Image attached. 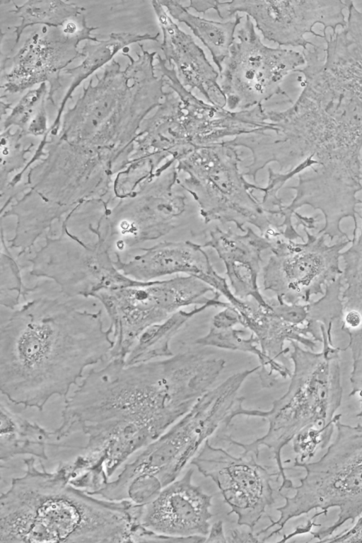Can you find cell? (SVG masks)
Segmentation results:
<instances>
[{
    "label": "cell",
    "mask_w": 362,
    "mask_h": 543,
    "mask_svg": "<svg viewBox=\"0 0 362 543\" xmlns=\"http://www.w3.org/2000/svg\"><path fill=\"white\" fill-rule=\"evenodd\" d=\"M225 366L222 358L192 351L134 364L111 358L90 370L65 398L54 439L78 431L86 435L76 460L93 480L107 483L133 453L187 413Z\"/></svg>",
    "instance_id": "1"
},
{
    "label": "cell",
    "mask_w": 362,
    "mask_h": 543,
    "mask_svg": "<svg viewBox=\"0 0 362 543\" xmlns=\"http://www.w3.org/2000/svg\"><path fill=\"white\" fill-rule=\"evenodd\" d=\"M112 334L100 310H80L50 298L27 301L1 325V394L40 411L52 397L66 398L85 368L110 354Z\"/></svg>",
    "instance_id": "2"
},
{
    "label": "cell",
    "mask_w": 362,
    "mask_h": 543,
    "mask_svg": "<svg viewBox=\"0 0 362 543\" xmlns=\"http://www.w3.org/2000/svg\"><path fill=\"white\" fill-rule=\"evenodd\" d=\"M0 498V543L134 542L138 505L97 498L69 483L62 463L47 471L33 456Z\"/></svg>",
    "instance_id": "3"
},
{
    "label": "cell",
    "mask_w": 362,
    "mask_h": 543,
    "mask_svg": "<svg viewBox=\"0 0 362 543\" xmlns=\"http://www.w3.org/2000/svg\"><path fill=\"white\" fill-rule=\"evenodd\" d=\"M259 366L236 373L209 390L190 410L144 448L117 477L95 492L105 499L144 505L180 475L201 447L221 426L240 416L245 398L238 393Z\"/></svg>",
    "instance_id": "4"
},
{
    "label": "cell",
    "mask_w": 362,
    "mask_h": 543,
    "mask_svg": "<svg viewBox=\"0 0 362 543\" xmlns=\"http://www.w3.org/2000/svg\"><path fill=\"white\" fill-rule=\"evenodd\" d=\"M322 349L319 352L305 349L296 341H290L288 353L293 370L286 393L272 403L268 411L243 408V416L261 417L269 424L262 437L250 443H243L226 436L225 440L258 457L261 446L270 449L281 477L279 489H291L293 482L285 473L281 452L300 431L309 428L334 430L341 419L336 414L339 408L341 385L339 347L333 344L332 327L320 325Z\"/></svg>",
    "instance_id": "5"
},
{
    "label": "cell",
    "mask_w": 362,
    "mask_h": 543,
    "mask_svg": "<svg viewBox=\"0 0 362 543\" xmlns=\"http://www.w3.org/2000/svg\"><path fill=\"white\" fill-rule=\"evenodd\" d=\"M335 429L334 440L319 460L294 461V466L303 468L305 474L298 486L291 488L295 490L293 496L282 495L285 503L276 508L279 518L275 521L270 518L271 524L259 535L277 527L267 536L269 538L293 518L312 510H319V516L327 515L329 509L338 508L337 518L331 525L310 532L322 542L344 524L348 521L353 524L362 515V424H345L339 419Z\"/></svg>",
    "instance_id": "6"
},
{
    "label": "cell",
    "mask_w": 362,
    "mask_h": 543,
    "mask_svg": "<svg viewBox=\"0 0 362 543\" xmlns=\"http://www.w3.org/2000/svg\"><path fill=\"white\" fill-rule=\"evenodd\" d=\"M240 163L236 148L223 141L195 148L177 160L176 168L186 175L180 186L197 204L205 223H232L242 232L250 224L271 240L280 238L279 213L253 194L264 187L247 182Z\"/></svg>",
    "instance_id": "7"
},
{
    "label": "cell",
    "mask_w": 362,
    "mask_h": 543,
    "mask_svg": "<svg viewBox=\"0 0 362 543\" xmlns=\"http://www.w3.org/2000/svg\"><path fill=\"white\" fill-rule=\"evenodd\" d=\"M157 67L171 90L157 110L145 121V131L153 143L176 161L197 147L271 129L262 104L230 111L197 98L180 81L175 68L156 56Z\"/></svg>",
    "instance_id": "8"
},
{
    "label": "cell",
    "mask_w": 362,
    "mask_h": 543,
    "mask_svg": "<svg viewBox=\"0 0 362 543\" xmlns=\"http://www.w3.org/2000/svg\"><path fill=\"white\" fill-rule=\"evenodd\" d=\"M216 291L190 276H177L165 281H140L100 291L92 298L103 306L112 328L113 346L110 358L125 361L139 337L183 307L201 305L214 298Z\"/></svg>",
    "instance_id": "9"
},
{
    "label": "cell",
    "mask_w": 362,
    "mask_h": 543,
    "mask_svg": "<svg viewBox=\"0 0 362 543\" xmlns=\"http://www.w3.org/2000/svg\"><path fill=\"white\" fill-rule=\"evenodd\" d=\"M305 64L303 54L263 44L246 16L220 72L219 86L230 111L248 110L276 95L291 99L281 88L284 78Z\"/></svg>",
    "instance_id": "10"
},
{
    "label": "cell",
    "mask_w": 362,
    "mask_h": 543,
    "mask_svg": "<svg viewBox=\"0 0 362 543\" xmlns=\"http://www.w3.org/2000/svg\"><path fill=\"white\" fill-rule=\"evenodd\" d=\"M344 9H347V1L233 0L218 1L215 11L223 20L245 13L264 39L279 46L301 47L304 50L313 45L305 39L306 34L324 39L328 28L335 34L337 27H346Z\"/></svg>",
    "instance_id": "11"
},
{
    "label": "cell",
    "mask_w": 362,
    "mask_h": 543,
    "mask_svg": "<svg viewBox=\"0 0 362 543\" xmlns=\"http://www.w3.org/2000/svg\"><path fill=\"white\" fill-rule=\"evenodd\" d=\"M251 453L235 457L206 440L190 461L205 477L211 479L239 525L253 530L266 509L274 503L272 477Z\"/></svg>",
    "instance_id": "12"
},
{
    "label": "cell",
    "mask_w": 362,
    "mask_h": 543,
    "mask_svg": "<svg viewBox=\"0 0 362 543\" xmlns=\"http://www.w3.org/2000/svg\"><path fill=\"white\" fill-rule=\"evenodd\" d=\"M97 28L86 25L71 35L62 28L42 26L31 34L15 55L4 59L11 62V69L1 74L2 94L18 93L48 83V101L54 105V94L62 87L61 72L76 59L84 57L78 49L81 41H100L91 35Z\"/></svg>",
    "instance_id": "13"
},
{
    "label": "cell",
    "mask_w": 362,
    "mask_h": 543,
    "mask_svg": "<svg viewBox=\"0 0 362 543\" xmlns=\"http://www.w3.org/2000/svg\"><path fill=\"white\" fill-rule=\"evenodd\" d=\"M193 470L162 489L150 502L139 505V526L170 537H206L212 518V497L192 481Z\"/></svg>",
    "instance_id": "14"
},
{
    "label": "cell",
    "mask_w": 362,
    "mask_h": 543,
    "mask_svg": "<svg viewBox=\"0 0 362 543\" xmlns=\"http://www.w3.org/2000/svg\"><path fill=\"white\" fill-rule=\"evenodd\" d=\"M272 252L263 268L264 291L288 304H306L323 293L322 286L337 272L334 257L321 252L273 241Z\"/></svg>",
    "instance_id": "15"
},
{
    "label": "cell",
    "mask_w": 362,
    "mask_h": 543,
    "mask_svg": "<svg viewBox=\"0 0 362 543\" xmlns=\"http://www.w3.org/2000/svg\"><path fill=\"white\" fill-rule=\"evenodd\" d=\"M203 246L192 241L165 242L148 250L122 269L141 281L174 274H184L197 278L223 295L235 308L241 305L225 278L213 267Z\"/></svg>",
    "instance_id": "16"
},
{
    "label": "cell",
    "mask_w": 362,
    "mask_h": 543,
    "mask_svg": "<svg viewBox=\"0 0 362 543\" xmlns=\"http://www.w3.org/2000/svg\"><path fill=\"white\" fill-rule=\"evenodd\" d=\"M151 5L163 34L160 49L184 86L197 90L206 100L225 107L226 100L218 82V73L193 37L173 21L159 1Z\"/></svg>",
    "instance_id": "17"
},
{
    "label": "cell",
    "mask_w": 362,
    "mask_h": 543,
    "mask_svg": "<svg viewBox=\"0 0 362 543\" xmlns=\"http://www.w3.org/2000/svg\"><path fill=\"white\" fill-rule=\"evenodd\" d=\"M209 237L203 247L214 249L223 261L233 295L240 300H252L266 305L267 299L259 291L258 276L262 253L272 249L273 241L250 226L241 234L216 226L209 231Z\"/></svg>",
    "instance_id": "18"
},
{
    "label": "cell",
    "mask_w": 362,
    "mask_h": 543,
    "mask_svg": "<svg viewBox=\"0 0 362 543\" xmlns=\"http://www.w3.org/2000/svg\"><path fill=\"white\" fill-rule=\"evenodd\" d=\"M267 301L266 305H260L245 300L236 308L241 316L240 325L255 334L264 354L274 360L286 356L290 350L285 347L287 341H296L315 351L317 342L322 341L320 325L296 324L284 315L276 298Z\"/></svg>",
    "instance_id": "19"
},
{
    "label": "cell",
    "mask_w": 362,
    "mask_h": 543,
    "mask_svg": "<svg viewBox=\"0 0 362 543\" xmlns=\"http://www.w3.org/2000/svg\"><path fill=\"white\" fill-rule=\"evenodd\" d=\"M347 287L341 291L342 315L341 328L349 337V343L342 351L349 349L352 358L350 375L349 396H356L359 400V411L362 417V261L349 264L346 274Z\"/></svg>",
    "instance_id": "20"
},
{
    "label": "cell",
    "mask_w": 362,
    "mask_h": 543,
    "mask_svg": "<svg viewBox=\"0 0 362 543\" xmlns=\"http://www.w3.org/2000/svg\"><path fill=\"white\" fill-rule=\"evenodd\" d=\"M0 420L1 462L21 455L47 460V445L54 440V431L14 413L3 402L0 405Z\"/></svg>",
    "instance_id": "21"
},
{
    "label": "cell",
    "mask_w": 362,
    "mask_h": 543,
    "mask_svg": "<svg viewBox=\"0 0 362 543\" xmlns=\"http://www.w3.org/2000/svg\"><path fill=\"white\" fill-rule=\"evenodd\" d=\"M220 296L221 294L216 291L209 303L196 306L190 310L180 309L165 320L148 328L135 343L125 363L134 364L173 356L170 341L188 320L209 308H224L230 305L228 302L221 301Z\"/></svg>",
    "instance_id": "22"
},
{
    "label": "cell",
    "mask_w": 362,
    "mask_h": 543,
    "mask_svg": "<svg viewBox=\"0 0 362 543\" xmlns=\"http://www.w3.org/2000/svg\"><path fill=\"white\" fill-rule=\"evenodd\" d=\"M160 34L153 35L148 33L143 35L130 33H112L107 40H100L95 44L87 42L82 47L84 54L83 62L77 66L65 69L64 72L72 77V82L66 91L59 110L57 117L50 128L52 133H55L59 128L62 113L68 100L71 97L75 89L89 76L110 62L113 57L120 50L129 45L145 40L158 42Z\"/></svg>",
    "instance_id": "23"
},
{
    "label": "cell",
    "mask_w": 362,
    "mask_h": 543,
    "mask_svg": "<svg viewBox=\"0 0 362 543\" xmlns=\"http://www.w3.org/2000/svg\"><path fill=\"white\" fill-rule=\"evenodd\" d=\"M168 15L190 28L209 50L215 64L221 72L223 64L229 55L230 49L235 42V32L240 24L243 16L238 13L235 19L218 22L197 16L177 1H159Z\"/></svg>",
    "instance_id": "24"
},
{
    "label": "cell",
    "mask_w": 362,
    "mask_h": 543,
    "mask_svg": "<svg viewBox=\"0 0 362 543\" xmlns=\"http://www.w3.org/2000/svg\"><path fill=\"white\" fill-rule=\"evenodd\" d=\"M246 333V331L234 327L219 329L212 326L205 335L197 338L194 343L200 346L238 351L255 356L260 363L257 373L264 387H272L279 377L286 378L291 376V372L288 368L264 354L254 334L245 337Z\"/></svg>",
    "instance_id": "25"
},
{
    "label": "cell",
    "mask_w": 362,
    "mask_h": 543,
    "mask_svg": "<svg viewBox=\"0 0 362 543\" xmlns=\"http://www.w3.org/2000/svg\"><path fill=\"white\" fill-rule=\"evenodd\" d=\"M13 4L14 9L11 12L21 18L20 25L15 27L16 43L28 27L42 25L62 28L71 21L83 18L86 11L81 6L64 1H28L21 6Z\"/></svg>",
    "instance_id": "26"
},
{
    "label": "cell",
    "mask_w": 362,
    "mask_h": 543,
    "mask_svg": "<svg viewBox=\"0 0 362 543\" xmlns=\"http://www.w3.org/2000/svg\"><path fill=\"white\" fill-rule=\"evenodd\" d=\"M48 94L46 83L28 90L17 105L11 108V112L3 124L5 130L10 126L16 125L22 132L35 136L45 133L47 131L46 101H48Z\"/></svg>",
    "instance_id": "27"
},
{
    "label": "cell",
    "mask_w": 362,
    "mask_h": 543,
    "mask_svg": "<svg viewBox=\"0 0 362 543\" xmlns=\"http://www.w3.org/2000/svg\"><path fill=\"white\" fill-rule=\"evenodd\" d=\"M334 431L309 428L298 433L292 440L293 450L297 455L295 460L309 462L319 450L329 445Z\"/></svg>",
    "instance_id": "28"
},
{
    "label": "cell",
    "mask_w": 362,
    "mask_h": 543,
    "mask_svg": "<svg viewBox=\"0 0 362 543\" xmlns=\"http://www.w3.org/2000/svg\"><path fill=\"white\" fill-rule=\"evenodd\" d=\"M353 524L349 529L333 534L322 542H362V515Z\"/></svg>",
    "instance_id": "29"
},
{
    "label": "cell",
    "mask_w": 362,
    "mask_h": 543,
    "mask_svg": "<svg viewBox=\"0 0 362 543\" xmlns=\"http://www.w3.org/2000/svg\"><path fill=\"white\" fill-rule=\"evenodd\" d=\"M241 324V316L238 310L231 304L223 308L212 319V326L216 328L233 327Z\"/></svg>",
    "instance_id": "30"
},
{
    "label": "cell",
    "mask_w": 362,
    "mask_h": 543,
    "mask_svg": "<svg viewBox=\"0 0 362 543\" xmlns=\"http://www.w3.org/2000/svg\"><path fill=\"white\" fill-rule=\"evenodd\" d=\"M205 542H228L227 537L223 531V522H215L206 537Z\"/></svg>",
    "instance_id": "31"
},
{
    "label": "cell",
    "mask_w": 362,
    "mask_h": 543,
    "mask_svg": "<svg viewBox=\"0 0 362 543\" xmlns=\"http://www.w3.org/2000/svg\"><path fill=\"white\" fill-rule=\"evenodd\" d=\"M230 542H258L259 540L255 537L251 532L240 531L234 530L231 532Z\"/></svg>",
    "instance_id": "32"
},
{
    "label": "cell",
    "mask_w": 362,
    "mask_h": 543,
    "mask_svg": "<svg viewBox=\"0 0 362 543\" xmlns=\"http://www.w3.org/2000/svg\"><path fill=\"white\" fill-rule=\"evenodd\" d=\"M218 1H189L187 8H192L199 13H205L209 10L216 11Z\"/></svg>",
    "instance_id": "33"
}]
</instances>
